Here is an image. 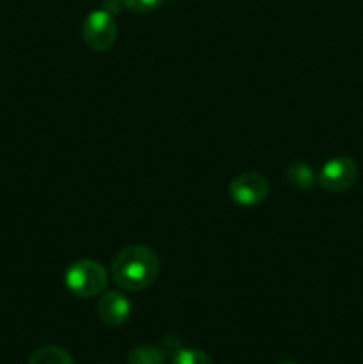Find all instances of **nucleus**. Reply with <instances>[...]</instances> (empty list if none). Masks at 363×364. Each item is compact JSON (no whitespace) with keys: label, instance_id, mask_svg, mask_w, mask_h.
I'll use <instances>...</instances> for the list:
<instances>
[{"label":"nucleus","instance_id":"f257e3e1","mask_svg":"<svg viewBox=\"0 0 363 364\" xmlns=\"http://www.w3.org/2000/svg\"><path fill=\"white\" fill-rule=\"evenodd\" d=\"M160 272V262L146 245L121 249L110 267L114 283L127 291H142L152 287Z\"/></svg>","mask_w":363,"mask_h":364},{"label":"nucleus","instance_id":"f03ea898","mask_svg":"<svg viewBox=\"0 0 363 364\" xmlns=\"http://www.w3.org/2000/svg\"><path fill=\"white\" fill-rule=\"evenodd\" d=\"M64 284L75 297L95 299L107 290L109 274L105 267L95 259H78L64 272Z\"/></svg>","mask_w":363,"mask_h":364},{"label":"nucleus","instance_id":"7ed1b4c3","mask_svg":"<svg viewBox=\"0 0 363 364\" xmlns=\"http://www.w3.org/2000/svg\"><path fill=\"white\" fill-rule=\"evenodd\" d=\"M82 38L93 52H107L117 39V25L114 14L98 9L85 16L82 23Z\"/></svg>","mask_w":363,"mask_h":364},{"label":"nucleus","instance_id":"20e7f679","mask_svg":"<svg viewBox=\"0 0 363 364\" xmlns=\"http://www.w3.org/2000/svg\"><path fill=\"white\" fill-rule=\"evenodd\" d=\"M270 183L263 174L249 171V173L238 174L230 183V198L235 205L244 206H256L269 198Z\"/></svg>","mask_w":363,"mask_h":364},{"label":"nucleus","instance_id":"39448f33","mask_svg":"<svg viewBox=\"0 0 363 364\" xmlns=\"http://www.w3.org/2000/svg\"><path fill=\"white\" fill-rule=\"evenodd\" d=\"M358 178V166L349 156H337L324 164L317 181L330 194H340L351 188Z\"/></svg>","mask_w":363,"mask_h":364},{"label":"nucleus","instance_id":"423d86ee","mask_svg":"<svg viewBox=\"0 0 363 364\" xmlns=\"http://www.w3.org/2000/svg\"><path fill=\"white\" fill-rule=\"evenodd\" d=\"M96 311L103 323L110 327H120L130 318L132 304L120 291H103L98 299Z\"/></svg>","mask_w":363,"mask_h":364},{"label":"nucleus","instance_id":"0eeeda50","mask_svg":"<svg viewBox=\"0 0 363 364\" xmlns=\"http://www.w3.org/2000/svg\"><path fill=\"white\" fill-rule=\"evenodd\" d=\"M287 180L292 187L299 188V191H308V188H312L315 185L317 176L308 164L294 162L288 166Z\"/></svg>","mask_w":363,"mask_h":364},{"label":"nucleus","instance_id":"6e6552de","mask_svg":"<svg viewBox=\"0 0 363 364\" xmlns=\"http://www.w3.org/2000/svg\"><path fill=\"white\" fill-rule=\"evenodd\" d=\"M28 364H75V361L64 348L56 347V345H46V347L38 348L32 354Z\"/></svg>","mask_w":363,"mask_h":364},{"label":"nucleus","instance_id":"1a4fd4ad","mask_svg":"<svg viewBox=\"0 0 363 364\" xmlns=\"http://www.w3.org/2000/svg\"><path fill=\"white\" fill-rule=\"evenodd\" d=\"M128 364H166V354L153 345H139L128 354Z\"/></svg>","mask_w":363,"mask_h":364},{"label":"nucleus","instance_id":"9d476101","mask_svg":"<svg viewBox=\"0 0 363 364\" xmlns=\"http://www.w3.org/2000/svg\"><path fill=\"white\" fill-rule=\"evenodd\" d=\"M173 364H214L212 358L205 354L203 350H196V348H180L174 354Z\"/></svg>","mask_w":363,"mask_h":364},{"label":"nucleus","instance_id":"9b49d317","mask_svg":"<svg viewBox=\"0 0 363 364\" xmlns=\"http://www.w3.org/2000/svg\"><path fill=\"white\" fill-rule=\"evenodd\" d=\"M164 2H166V0H123L125 9L137 14L152 13V11L159 9Z\"/></svg>","mask_w":363,"mask_h":364},{"label":"nucleus","instance_id":"f8f14e48","mask_svg":"<svg viewBox=\"0 0 363 364\" xmlns=\"http://www.w3.org/2000/svg\"><path fill=\"white\" fill-rule=\"evenodd\" d=\"M125 7L123 0H103V9L109 11L110 14H116L120 13L121 9Z\"/></svg>","mask_w":363,"mask_h":364},{"label":"nucleus","instance_id":"ddd939ff","mask_svg":"<svg viewBox=\"0 0 363 364\" xmlns=\"http://www.w3.org/2000/svg\"><path fill=\"white\" fill-rule=\"evenodd\" d=\"M278 364H298V363H294V361H281V363H278Z\"/></svg>","mask_w":363,"mask_h":364}]
</instances>
